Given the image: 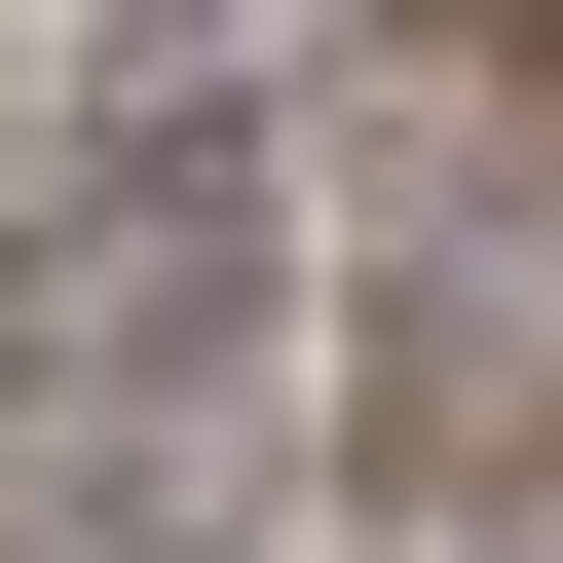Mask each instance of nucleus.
Masks as SVG:
<instances>
[{"label":"nucleus","instance_id":"1","mask_svg":"<svg viewBox=\"0 0 563 563\" xmlns=\"http://www.w3.org/2000/svg\"><path fill=\"white\" fill-rule=\"evenodd\" d=\"M339 301H376V488H563V113H376L339 151Z\"/></svg>","mask_w":563,"mask_h":563},{"label":"nucleus","instance_id":"2","mask_svg":"<svg viewBox=\"0 0 563 563\" xmlns=\"http://www.w3.org/2000/svg\"><path fill=\"white\" fill-rule=\"evenodd\" d=\"M225 38H376V76H413V38H451V0H225Z\"/></svg>","mask_w":563,"mask_h":563}]
</instances>
